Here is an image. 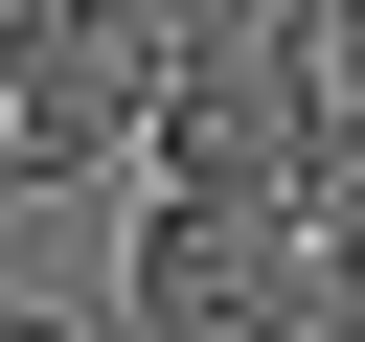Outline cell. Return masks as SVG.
<instances>
[{
    "label": "cell",
    "instance_id": "obj_3",
    "mask_svg": "<svg viewBox=\"0 0 365 342\" xmlns=\"http://www.w3.org/2000/svg\"><path fill=\"white\" fill-rule=\"evenodd\" d=\"M160 182H228V205H297V137H319V68H160L137 91Z\"/></svg>",
    "mask_w": 365,
    "mask_h": 342
},
{
    "label": "cell",
    "instance_id": "obj_1",
    "mask_svg": "<svg viewBox=\"0 0 365 342\" xmlns=\"http://www.w3.org/2000/svg\"><path fill=\"white\" fill-rule=\"evenodd\" d=\"M160 342H274V319H319V251H297V205H228V182H160V228H137V274H114Z\"/></svg>",
    "mask_w": 365,
    "mask_h": 342
},
{
    "label": "cell",
    "instance_id": "obj_4",
    "mask_svg": "<svg viewBox=\"0 0 365 342\" xmlns=\"http://www.w3.org/2000/svg\"><path fill=\"white\" fill-rule=\"evenodd\" d=\"M160 23V68H297L319 46V0H137Z\"/></svg>",
    "mask_w": 365,
    "mask_h": 342
},
{
    "label": "cell",
    "instance_id": "obj_6",
    "mask_svg": "<svg viewBox=\"0 0 365 342\" xmlns=\"http://www.w3.org/2000/svg\"><path fill=\"white\" fill-rule=\"evenodd\" d=\"M319 342H365V228H319Z\"/></svg>",
    "mask_w": 365,
    "mask_h": 342
},
{
    "label": "cell",
    "instance_id": "obj_5",
    "mask_svg": "<svg viewBox=\"0 0 365 342\" xmlns=\"http://www.w3.org/2000/svg\"><path fill=\"white\" fill-rule=\"evenodd\" d=\"M297 68H319V114H365V0H319V46H297Z\"/></svg>",
    "mask_w": 365,
    "mask_h": 342
},
{
    "label": "cell",
    "instance_id": "obj_7",
    "mask_svg": "<svg viewBox=\"0 0 365 342\" xmlns=\"http://www.w3.org/2000/svg\"><path fill=\"white\" fill-rule=\"evenodd\" d=\"M23 46H46V0H0V91H23Z\"/></svg>",
    "mask_w": 365,
    "mask_h": 342
},
{
    "label": "cell",
    "instance_id": "obj_2",
    "mask_svg": "<svg viewBox=\"0 0 365 342\" xmlns=\"http://www.w3.org/2000/svg\"><path fill=\"white\" fill-rule=\"evenodd\" d=\"M137 91H160V23H137V0H46V46H23V91H0V182H91V160L137 137Z\"/></svg>",
    "mask_w": 365,
    "mask_h": 342
}]
</instances>
